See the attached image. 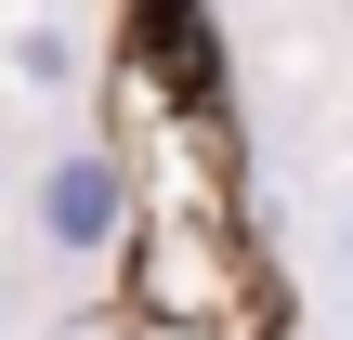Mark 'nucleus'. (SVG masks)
Segmentation results:
<instances>
[{
    "label": "nucleus",
    "instance_id": "nucleus-2",
    "mask_svg": "<svg viewBox=\"0 0 353 340\" xmlns=\"http://www.w3.org/2000/svg\"><path fill=\"white\" fill-rule=\"evenodd\" d=\"M144 26H157V79L196 92V26H183V0H144Z\"/></svg>",
    "mask_w": 353,
    "mask_h": 340
},
{
    "label": "nucleus",
    "instance_id": "nucleus-1",
    "mask_svg": "<svg viewBox=\"0 0 353 340\" xmlns=\"http://www.w3.org/2000/svg\"><path fill=\"white\" fill-rule=\"evenodd\" d=\"M118 223H131V170H118L105 144H65V157L39 170V236H52V249H105Z\"/></svg>",
    "mask_w": 353,
    "mask_h": 340
},
{
    "label": "nucleus",
    "instance_id": "nucleus-3",
    "mask_svg": "<svg viewBox=\"0 0 353 340\" xmlns=\"http://www.w3.org/2000/svg\"><path fill=\"white\" fill-rule=\"evenodd\" d=\"M341 262H353V223H341Z\"/></svg>",
    "mask_w": 353,
    "mask_h": 340
}]
</instances>
